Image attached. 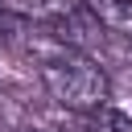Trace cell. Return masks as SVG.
Listing matches in <instances>:
<instances>
[{
    "mask_svg": "<svg viewBox=\"0 0 132 132\" xmlns=\"http://www.w3.org/2000/svg\"><path fill=\"white\" fill-rule=\"evenodd\" d=\"M78 4L99 29L132 41V0H78Z\"/></svg>",
    "mask_w": 132,
    "mask_h": 132,
    "instance_id": "cell-2",
    "label": "cell"
},
{
    "mask_svg": "<svg viewBox=\"0 0 132 132\" xmlns=\"http://www.w3.org/2000/svg\"><path fill=\"white\" fill-rule=\"evenodd\" d=\"M82 132H132V116L111 107V103H103V107L82 116Z\"/></svg>",
    "mask_w": 132,
    "mask_h": 132,
    "instance_id": "cell-3",
    "label": "cell"
},
{
    "mask_svg": "<svg viewBox=\"0 0 132 132\" xmlns=\"http://www.w3.org/2000/svg\"><path fill=\"white\" fill-rule=\"evenodd\" d=\"M29 25H33V21H25L8 0H0V45H21V41L33 33Z\"/></svg>",
    "mask_w": 132,
    "mask_h": 132,
    "instance_id": "cell-4",
    "label": "cell"
},
{
    "mask_svg": "<svg viewBox=\"0 0 132 132\" xmlns=\"http://www.w3.org/2000/svg\"><path fill=\"white\" fill-rule=\"evenodd\" d=\"M25 132H37V128H25Z\"/></svg>",
    "mask_w": 132,
    "mask_h": 132,
    "instance_id": "cell-5",
    "label": "cell"
},
{
    "mask_svg": "<svg viewBox=\"0 0 132 132\" xmlns=\"http://www.w3.org/2000/svg\"><path fill=\"white\" fill-rule=\"evenodd\" d=\"M29 58H33V70L45 87V95L54 103H62L66 111H95L111 99V78L107 70L82 54L78 45H70L66 37H54V33H41L33 37L29 33Z\"/></svg>",
    "mask_w": 132,
    "mask_h": 132,
    "instance_id": "cell-1",
    "label": "cell"
}]
</instances>
